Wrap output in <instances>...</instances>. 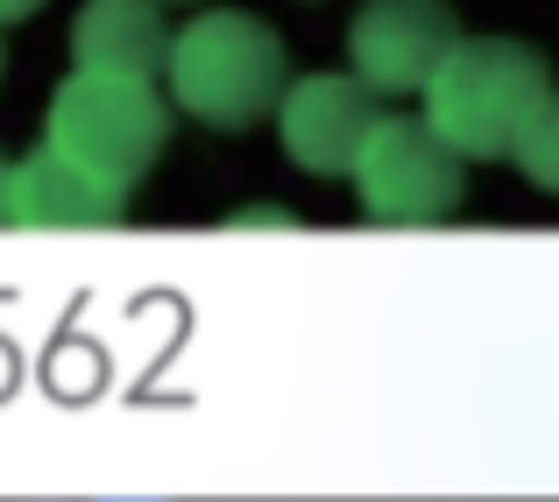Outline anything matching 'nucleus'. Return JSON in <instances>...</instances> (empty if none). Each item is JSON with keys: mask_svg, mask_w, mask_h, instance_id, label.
Returning a JSON list of instances; mask_svg holds the SVG:
<instances>
[{"mask_svg": "<svg viewBox=\"0 0 559 502\" xmlns=\"http://www.w3.org/2000/svg\"><path fill=\"white\" fill-rule=\"evenodd\" d=\"M453 43H461V14L447 0H369L347 22V57L369 93H425Z\"/></svg>", "mask_w": 559, "mask_h": 502, "instance_id": "nucleus-5", "label": "nucleus"}, {"mask_svg": "<svg viewBox=\"0 0 559 502\" xmlns=\"http://www.w3.org/2000/svg\"><path fill=\"white\" fill-rule=\"evenodd\" d=\"M36 8H43V0H0V28H8V22H28Z\"/></svg>", "mask_w": 559, "mask_h": 502, "instance_id": "nucleus-11", "label": "nucleus"}, {"mask_svg": "<svg viewBox=\"0 0 559 502\" xmlns=\"http://www.w3.org/2000/svg\"><path fill=\"white\" fill-rule=\"evenodd\" d=\"M8 184H14V156L0 150V227H8Z\"/></svg>", "mask_w": 559, "mask_h": 502, "instance_id": "nucleus-12", "label": "nucleus"}, {"mask_svg": "<svg viewBox=\"0 0 559 502\" xmlns=\"http://www.w3.org/2000/svg\"><path fill=\"white\" fill-rule=\"evenodd\" d=\"M552 93V71L518 36H461L453 57L425 85V121L439 128L453 156H510L538 99Z\"/></svg>", "mask_w": 559, "mask_h": 502, "instance_id": "nucleus-2", "label": "nucleus"}, {"mask_svg": "<svg viewBox=\"0 0 559 502\" xmlns=\"http://www.w3.org/2000/svg\"><path fill=\"white\" fill-rule=\"evenodd\" d=\"M164 79L178 113H191L199 128H219V135H241V128L270 121L284 107L290 57L270 22H255L241 8H213V14H191L170 36Z\"/></svg>", "mask_w": 559, "mask_h": 502, "instance_id": "nucleus-1", "label": "nucleus"}, {"mask_svg": "<svg viewBox=\"0 0 559 502\" xmlns=\"http://www.w3.org/2000/svg\"><path fill=\"white\" fill-rule=\"evenodd\" d=\"M128 199H114L107 184H93L79 164H64L57 150L14 156L8 184V227H114Z\"/></svg>", "mask_w": 559, "mask_h": 502, "instance_id": "nucleus-8", "label": "nucleus"}, {"mask_svg": "<svg viewBox=\"0 0 559 502\" xmlns=\"http://www.w3.org/2000/svg\"><path fill=\"white\" fill-rule=\"evenodd\" d=\"M71 57L79 71H114V79H156L170 64V28L156 0H85L71 22Z\"/></svg>", "mask_w": 559, "mask_h": 502, "instance_id": "nucleus-7", "label": "nucleus"}, {"mask_svg": "<svg viewBox=\"0 0 559 502\" xmlns=\"http://www.w3.org/2000/svg\"><path fill=\"white\" fill-rule=\"evenodd\" d=\"M234 227H290V213H276V205L270 213H234Z\"/></svg>", "mask_w": 559, "mask_h": 502, "instance_id": "nucleus-10", "label": "nucleus"}, {"mask_svg": "<svg viewBox=\"0 0 559 502\" xmlns=\"http://www.w3.org/2000/svg\"><path fill=\"white\" fill-rule=\"evenodd\" d=\"M524 164V177H532L538 191H559V85L546 99H538V113L524 121V135H518V150H510Z\"/></svg>", "mask_w": 559, "mask_h": 502, "instance_id": "nucleus-9", "label": "nucleus"}, {"mask_svg": "<svg viewBox=\"0 0 559 502\" xmlns=\"http://www.w3.org/2000/svg\"><path fill=\"white\" fill-rule=\"evenodd\" d=\"M355 191L361 213L382 219V227H432L467 199V156H453L432 121L382 113L355 164Z\"/></svg>", "mask_w": 559, "mask_h": 502, "instance_id": "nucleus-4", "label": "nucleus"}, {"mask_svg": "<svg viewBox=\"0 0 559 502\" xmlns=\"http://www.w3.org/2000/svg\"><path fill=\"white\" fill-rule=\"evenodd\" d=\"M382 107L355 71H312V79L284 85V107H276V135L284 156L312 177H355L361 150H369Z\"/></svg>", "mask_w": 559, "mask_h": 502, "instance_id": "nucleus-6", "label": "nucleus"}, {"mask_svg": "<svg viewBox=\"0 0 559 502\" xmlns=\"http://www.w3.org/2000/svg\"><path fill=\"white\" fill-rule=\"evenodd\" d=\"M164 142H170V107L156 99L150 79L71 71V79L50 93L43 150H57L64 164H79L93 184H107L114 199H128V191L156 170Z\"/></svg>", "mask_w": 559, "mask_h": 502, "instance_id": "nucleus-3", "label": "nucleus"}, {"mask_svg": "<svg viewBox=\"0 0 559 502\" xmlns=\"http://www.w3.org/2000/svg\"><path fill=\"white\" fill-rule=\"evenodd\" d=\"M0 71H8V50H0Z\"/></svg>", "mask_w": 559, "mask_h": 502, "instance_id": "nucleus-13", "label": "nucleus"}]
</instances>
